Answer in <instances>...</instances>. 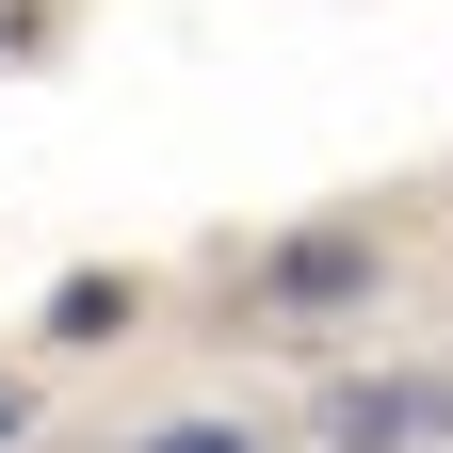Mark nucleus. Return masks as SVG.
<instances>
[{
    "instance_id": "obj_1",
    "label": "nucleus",
    "mask_w": 453,
    "mask_h": 453,
    "mask_svg": "<svg viewBox=\"0 0 453 453\" xmlns=\"http://www.w3.org/2000/svg\"><path fill=\"white\" fill-rule=\"evenodd\" d=\"M372 292H388V226L372 211H292L243 275H226V308L259 340H340V324H372Z\"/></svg>"
},
{
    "instance_id": "obj_2",
    "label": "nucleus",
    "mask_w": 453,
    "mask_h": 453,
    "mask_svg": "<svg viewBox=\"0 0 453 453\" xmlns=\"http://www.w3.org/2000/svg\"><path fill=\"white\" fill-rule=\"evenodd\" d=\"M421 437H453V388H421V372H324L308 388V453H421Z\"/></svg>"
},
{
    "instance_id": "obj_3",
    "label": "nucleus",
    "mask_w": 453,
    "mask_h": 453,
    "mask_svg": "<svg viewBox=\"0 0 453 453\" xmlns=\"http://www.w3.org/2000/svg\"><path fill=\"white\" fill-rule=\"evenodd\" d=\"M130 324H146V275H130V259H81V275L33 292V357H113Z\"/></svg>"
},
{
    "instance_id": "obj_4",
    "label": "nucleus",
    "mask_w": 453,
    "mask_h": 453,
    "mask_svg": "<svg viewBox=\"0 0 453 453\" xmlns=\"http://www.w3.org/2000/svg\"><path fill=\"white\" fill-rule=\"evenodd\" d=\"M113 453H292L275 421H243V405H162V421H130Z\"/></svg>"
},
{
    "instance_id": "obj_5",
    "label": "nucleus",
    "mask_w": 453,
    "mask_h": 453,
    "mask_svg": "<svg viewBox=\"0 0 453 453\" xmlns=\"http://www.w3.org/2000/svg\"><path fill=\"white\" fill-rule=\"evenodd\" d=\"M49 49V0H0V65H33Z\"/></svg>"
},
{
    "instance_id": "obj_6",
    "label": "nucleus",
    "mask_w": 453,
    "mask_h": 453,
    "mask_svg": "<svg viewBox=\"0 0 453 453\" xmlns=\"http://www.w3.org/2000/svg\"><path fill=\"white\" fill-rule=\"evenodd\" d=\"M0 437H17V388H0Z\"/></svg>"
}]
</instances>
